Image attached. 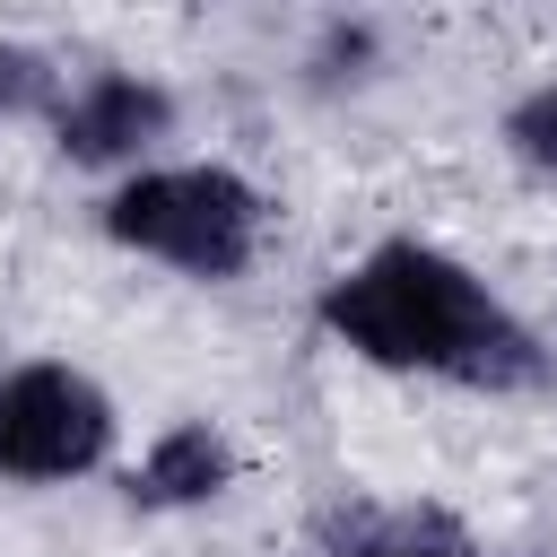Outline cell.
<instances>
[{
    "label": "cell",
    "instance_id": "6da1fadb",
    "mask_svg": "<svg viewBox=\"0 0 557 557\" xmlns=\"http://www.w3.org/2000/svg\"><path fill=\"white\" fill-rule=\"evenodd\" d=\"M313 313L348 357H366L383 374H426V383H461V392H540L557 374L548 339L470 261H453L418 235H383L374 252H357L339 278H322Z\"/></svg>",
    "mask_w": 557,
    "mask_h": 557
},
{
    "label": "cell",
    "instance_id": "7a4b0ae2",
    "mask_svg": "<svg viewBox=\"0 0 557 557\" xmlns=\"http://www.w3.org/2000/svg\"><path fill=\"white\" fill-rule=\"evenodd\" d=\"M270 200L235 165H139L104 200V235L183 278H244L261 252Z\"/></svg>",
    "mask_w": 557,
    "mask_h": 557
},
{
    "label": "cell",
    "instance_id": "3957f363",
    "mask_svg": "<svg viewBox=\"0 0 557 557\" xmlns=\"http://www.w3.org/2000/svg\"><path fill=\"white\" fill-rule=\"evenodd\" d=\"M104 453H113V400L96 374L61 357H26L0 374V479L61 487V479H87Z\"/></svg>",
    "mask_w": 557,
    "mask_h": 557
},
{
    "label": "cell",
    "instance_id": "277c9868",
    "mask_svg": "<svg viewBox=\"0 0 557 557\" xmlns=\"http://www.w3.org/2000/svg\"><path fill=\"white\" fill-rule=\"evenodd\" d=\"M174 131V96L139 70H96L52 104V139L70 165H139Z\"/></svg>",
    "mask_w": 557,
    "mask_h": 557
},
{
    "label": "cell",
    "instance_id": "5b68a950",
    "mask_svg": "<svg viewBox=\"0 0 557 557\" xmlns=\"http://www.w3.org/2000/svg\"><path fill=\"white\" fill-rule=\"evenodd\" d=\"M226 479H235V444H226L209 418H183V426H165V435L139 453V470H131V505H148V513L209 505Z\"/></svg>",
    "mask_w": 557,
    "mask_h": 557
},
{
    "label": "cell",
    "instance_id": "8992f818",
    "mask_svg": "<svg viewBox=\"0 0 557 557\" xmlns=\"http://www.w3.org/2000/svg\"><path fill=\"white\" fill-rule=\"evenodd\" d=\"M339 557H496V548H479L444 513H366V522H348Z\"/></svg>",
    "mask_w": 557,
    "mask_h": 557
},
{
    "label": "cell",
    "instance_id": "52a82bcc",
    "mask_svg": "<svg viewBox=\"0 0 557 557\" xmlns=\"http://www.w3.org/2000/svg\"><path fill=\"white\" fill-rule=\"evenodd\" d=\"M505 148H513L531 174H557V78L531 87V96L505 113Z\"/></svg>",
    "mask_w": 557,
    "mask_h": 557
},
{
    "label": "cell",
    "instance_id": "ba28073f",
    "mask_svg": "<svg viewBox=\"0 0 557 557\" xmlns=\"http://www.w3.org/2000/svg\"><path fill=\"white\" fill-rule=\"evenodd\" d=\"M35 104H61L44 52H0V113H35Z\"/></svg>",
    "mask_w": 557,
    "mask_h": 557
},
{
    "label": "cell",
    "instance_id": "9c48e42d",
    "mask_svg": "<svg viewBox=\"0 0 557 557\" xmlns=\"http://www.w3.org/2000/svg\"><path fill=\"white\" fill-rule=\"evenodd\" d=\"M366 61H374V26H331L322 52H313L322 78H366Z\"/></svg>",
    "mask_w": 557,
    "mask_h": 557
}]
</instances>
